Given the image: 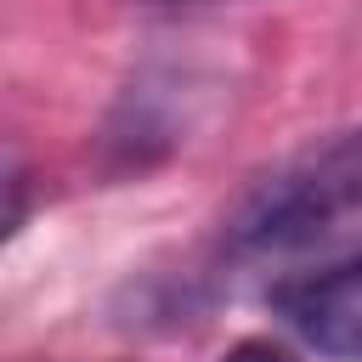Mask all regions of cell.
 I'll return each instance as SVG.
<instances>
[{
	"label": "cell",
	"instance_id": "obj_1",
	"mask_svg": "<svg viewBox=\"0 0 362 362\" xmlns=\"http://www.w3.org/2000/svg\"><path fill=\"white\" fill-rule=\"evenodd\" d=\"M362 221V130L334 136L277 175H266L232 221V255L243 260H311L317 272L351 260V226Z\"/></svg>",
	"mask_w": 362,
	"mask_h": 362
},
{
	"label": "cell",
	"instance_id": "obj_2",
	"mask_svg": "<svg viewBox=\"0 0 362 362\" xmlns=\"http://www.w3.org/2000/svg\"><path fill=\"white\" fill-rule=\"evenodd\" d=\"M272 300H277V317L311 351L334 362H362V255L334 260L311 277H294Z\"/></svg>",
	"mask_w": 362,
	"mask_h": 362
},
{
	"label": "cell",
	"instance_id": "obj_3",
	"mask_svg": "<svg viewBox=\"0 0 362 362\" xmlns=\"http://www.w3.org/2000/svg\"><path fill=\"white\" fill-rule=\"evenodd\" d=\"M221 362H300V356H294V351H283L277 339H238Z\"/></svg>",
	"mask_w": 362,
	"mask_h": 362
}]
</instances>
